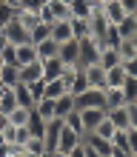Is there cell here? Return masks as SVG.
<instances>
[{
    "label": "cell",
    "mask_w": 137,
    "mask_h": 157,
    "mask_svg": "<svg viewBox=\"0 0 137 157\" xmlns=\"http://www.w3.org/2000/svg\"><path fill=\"white\" fill-rule=\"evenodd\" d=\"M134 23H137V14H134Z\"/></svg>",
    "instance_id": "cell-57"
},
{
    "label": "cell",
    "mask_w": 137,
    "mask_h": 157,
    "mask_svg": "<svg viewBox=\"0 0 137 157\" xmlns=\"http://www.w3.org/2000/svg\"><path fill=\"white\" fill-rule=\"evenodd\" d=\"M123 80H126V69H123V66L106 69V89H120Z\"/></svg>",
    "instance_id": "cell-20"
},
{
    "label": "cell",
    "mask_w": 137,
    "mask_h": 157,
    "mask_svg": "<svg viewBox=\"0 0 137 157\" xmlns=\"http://www.w3.org/2000/svg\"><path fill=\"white\" fill-rule=\"evenodd\" d=\"M9 151H12V146H9V143L3 140V137H0V157H6Z\"/></svg>",
    "instance_id": "cell-48"
},
{
    "label": "cell",
    "mask_w": 137,
    "mask_h": 157,
    "mask_svg": "<svg viewBox=\"0 0 137 157\" xmlns=\"http://www.w3.org/2000/svg\"><path fill=\"white\" fill-rule=\"evenodd\" d=\"M100 12L106 14V20L112 23V26H117L126 17V9L120 6V0H106V3H100Z\"/></svg>",
    "instance_id": "cell-8"
},
{
    "label": "cell",
    "mask_w": 137,
    "mask_h": 157,
    "mask_svg": "<svg viewBox=\"0 0 137 157\" xmlns=\"http://www.w3.org/2000/svg\"><path fill=\"white\" fill-rule=\"evenodd\" d=\"M80 112V120H83V128H86V134L94 128L100 120L106 117V109H77Z\"/></svg>",
    "instance_id": "cell-12"
},
{
    "label": "cell",
    "mask_w": 137,
    "mask_h": 157,
    "mask_svg": "<svg viewBox=\"0 0 137 157\" xmlns=\"http://www.w3.org/2000/svg\"><path fill=\"white\" fill-rule=\"evenodd\" d=\"M40 66H43V80H57L66 69V63L60 57H49V60H40Z\"/></svg>",
    "instance_id": "cell-11"
},
{
    "label": "cell",
    "mask_w": 137,
    "mask_h": 157,
    "mask_svg": "<svg viewBox=\"0 0 137 157\" xmlns=\"http://www.w3.org/2000/svg\"><path fill=\"white\" fill-rule=\"evenodd\" d=\"M14 54H17V66H26V63L37 60V49H34V43H23V46H14Z\"/></svg>",
    "instance_id": "cell-16"
},
{
    "label": "cell",
    "mask_w": 137,
    "mask_h": 157,
    "mask_svg": "<svg viewBox=\"0 0 137 157\" xmlns=\"http://www.w3.org/2000/svg\"><path fill=\"white\" fill-rule=\"evenodd\" d=\"M3 3H6V6H12V9H20L23 0H3Z\"/></svg>",
    "instance_id": "cell-49"
},
{
    "label": "cell",
    "mask_w": 137,
    "mask_h": 157,
    "mask_svg": "<svg viewBox=\"0 0 137 157\" xmlns=\"http://www.w3.org/2000/svg\"><path fill=\"white\" fill-rule=\"evenodd\" d=\"M3 126H6V114L0 112V132H3Z\"/></svg>",
    "instance_id": "cell-52"
},
{
    "label": "cell",
    "mask_w": 137,
    "mask_h": 157,
    "mask_svg": "<svg viewBox=\"0 0 137 157\" xmlns=\"http://www.w3.org/2000/svg\"><path fill=\"white\" fill-rule=\"evenodd\" d=\"M57 46L60 43H54L51 37H46L43 43H37L34 49H37V60H49V57H57Z\"/></svg>",
    "instance_id": "cell-22"
},
{
    "label": "cell",
    "mask_w": 137,
    "mask_h": 157,
    "mask_svg": "<svg viewBox=\"0 0 137 157\" xmlns=\"http://www.w3.org/2000/svg\"><path fill=\"white\" fill-rule=\"evenodd\" d=\"M34 112H37L43 120H51L54 117V100L51 97H40L37 103H34Z\"/></svg>",
    "instance_id": "cell-27"
},
{
    "label": "cell",
    "mask_w": 137,
    "mask_h": 157,
    "mask_svg": "<svg viewBox=\"0 0 137 157\" xmlns=\"http://www.w3.org/2000/svg\"><path fill=\"white\" fill-rule=\"evenodd\" d=\"M131 43H134V49H137V34H134V37H131Z\"/></svg>",
    "instance_id": "cell-54"
},
{
    "label": "cell",
    "mask_w": 137,
    "mask_h": 157,
    "mask_svg": "<svg viewBox=\"0 0 137 157\" xmlns=\"http://www.w3.org/2000/svg\"><path fill=\"white\" fill-rule=\"evenodd\" d=\"M6 43H9V40L3 37V29H0V52H3V49H6Z\"/></svg>",
    "instance_id": "cell-50"
},
{
    "label": "cell",
    "mask_w": 137,
    "mask_h": 157,
    "mask_svg": "<svg viewBox=\"0 0 137 157\" xmlns=\"http://www.w3.org/2000/svg\"><path fill=\"white\" fill-rule=\"evenodd\" d=\"M69 9H71V17H86L91 14V9H94V3H89V0H71L69 3Z\"/></svg>",
    "instance_id": "cell-25"
},
{
    "label": "cell",
    "mask_w": 137,
    "mask_h": 157,
    "mask_svg": "<svg viewBox=\"0 0 137 157\" xmlns=\"http://www.w3.org/2000/svg\"><path fill=\"white\" fill-rule=\"evenodd\" d=\"M123 97H126V103H134L137 100V77H129L126 75V80H123Z\"/></svg>",
    "instance_id": "cell-30"
},
{
    "label": "cell",
    "mask_w": 137,
    "mask_h": 157,
    "mask_svg": "<svg viewBox=\"0 0 137 157\" xmlns=\"http://www.w3.org/2000/svg\"><path fill=\"white\" fill-rule=\"evenodd\" d=\"M69 157H86V146L80 143V146H74V149L69 151Z\"/></svg>",
    "instance_id": "cell-46"
},
{
    "label": "cell",
    "mask_w": 137,
    "mask_h": 157,
    "mask_svg": "<svg viewBox=\"0 0 137 157\" xmlns=\"http://www.w3.org/2000/svg\"><path fill=\"white\" fill-rule=\"evenodd\" d=\"M14 106H17L14 89H6V91H3V97H0V112H3V114H9V112H12Z\"/></svg>",
    "instance_id": "cell-35"
},
{
    "label": "cell",
    "mask_w": 137,
    "mask_h": 157,
    "mask_svg": "<svg viewBox=\"0 0 137 157\" xmlns=\"http://www.w3.org/2000/svg\"><path fill=\"white\" fill-rule=\"evenodd\" d=\"M126 140H129L131 154H137V128H134V126H129V128H126Z\"/></svg>",
    "instance_id": "cell-42"
},
{
    "label": "cell",
    "mask_w": 137,
    "mask_h": 157,
    "mask_svg": "<svg viewBox=\"0 0 137 157\" xmlns=\"http://www.w3.org/2000/svg\"><path fill=\"white\" fill-rule=\"evenodd\" d=\"M14 134H17V126H12L6 120V126H3V132H0V137H3L6 143H14Z\"/></svg>",
    "instance_id": "cell-41"
},
{
    "label": "cell",
    "mask_w": 137,
    "mask_h": 157,
    "mask_svg": "<svg viewBox=\"0 0 137 157\" xmlns=\"http://www.w3.org/2000/svg\"><path fill=\"white\" fill-rule=\"evenodd\" d=\"M117 54H120V60H123V63H126V60H131V57H137V49H134L131 37L120 40V46H117Z\"/></svg>",
    "instance_id": "cell-33"
},
{
    "label": "cell",
    "mask_w": 137,
    "mask_h": 157,
    "mask_svg": "<svg viewBox=\"0 0 137 157\" xmlns=\"http://www.w3.org/2000/svg\"><path fill=\"white\" fill-rule=\"evenodd\" d=\"M0 69H3V60H0Z\"/></svg>",
    "instance_id": "cell-56"
},
{
    "label": "cell",
    "mask_w": 137,
    "mask_h": 157,
    "mask_svg": "<svg viewBox=\"0 0 137 157\" xmlns=\"http://www.w3.org/2000/svg\"><path fill=\"white\" fill-rule=\"evenodd\" d=\"M14 20L20 23V26H26V29H34L37 23H43L40 20V9H17V12H14Z\"/></svg>",
    "instance_id": "cell-13"
},
{
    "label": "cell",
    "mask_w": 137,
    "mask_h": 157,
    "mask_svg": "<svg viewBox=\"0 0 137 157\" xmlns=\"http://www.w3.org/2000/svg\"><path fill=\"white\" fill-rule=\"evenodd\" d=\"M57 57L66 63V66H77V57H80V40L71 37V40H66V43H60V46H57Z\"/></svg>",
    "instance_id": "cell-4"
},
{
    "label": "cell",
    "mask_w": 137,
    "mask_h": 157,
    "mask_svg": "<svg viewBox=\"0 0 137 157\" xmlns=\"http://www.w3.org/2000/svg\"><path fill=\"white\" fill-rule=\"evenodd\" d=\"M71 34H74V37L80 40V37H89V23L83 20V17H71Z\"/></svg>",
    "instance_id": "cell-34"
},
{
    "label": "cell",
    "mask_w": 137,
    "mask_h": 157,
    "mask_svg": "<svg viewBox=\"0 0 137 157\" xmlns=\"http://www.w3.org/2000/svg\"><path fill=\"white\" fill-rule=\"evenodd\" d=\"M117 32H120V37H134L137 34V23H134V14H126L120 23H117Z\"/></svg>",
    "instance_id": "cell-26"
},
{
    "label": "cell",
    "mask_w": 137,
    "mask_h": 157,
    "mask_svg": "<svg viewBox=\"0 0 137 157\" xmlns=\"http://www.w3.org/2000/svg\"><path fill=\"white\" fill-rule=\"evenodd\" d=\"M83 75L89 80V89H106V69L100 63H89L83 66Z\"/></svg>",
    "instance_id": "cell-6"
},
{
    "label": "cell",
    "mask_w": 137,
    "mask_h": 157,
    "mask_svg": "<svg viewBox=\"0 0 137 157\" xmlns=\"http://www.w3.org/2000/svg\"><path fill=\"white\" fill-rule=\"evenodd\" d=\"M6 89H9V86H3V83H0V97H3V91H6Z\"/></svg>",
    "instance_id": "cell-53"
},
{
    "label": "cell",
    "mask_w": 137,
    "mask_h": 157,
    "mask_svg": "<svg viewBox=\"0 0 137 157\" xmlns=\"http://www.w3.org/2000/svg\"><path fill=\"white\" fill-rule=\"evenodd\" d=\"M134 103H137V100H134Z\"/></svg>",
    "instance_id": "cell-59"
},
{
    "label": "cell",
    "mask_w": 137,
    "mask_h": 157,
    "mask_svg": "<svg viewBox=\"0 0 137 157\" xmlns=\"http://www.w3.org/2000/svg\"><path fill=\"white\" fill-rule=\"evenodd\" d=\"M123 69H126V75H129V77H137V57L126 60V63H123Z\"/></svg>",
    "instance_id": "cell-43"
},
{
    "label": "cell",
    "mask_w": 137,
    "mask_h": 157,
    "mask_svg": "<svg viewBox=\"0 0 137 157\" xmlns=\"http://www.w3.org/2000/svg\"><path fill=\"white\" fill-rule=\"evenodd\" d=\"M49 29H51L49 23H37L34 29H29V40H32L34 46H37V43H43L46 37H49Z\"/></svg>",
    "instance_id": "cell-32"
},
{
    "label": "cell",
    "mask_w": 137,
    "mask_h": 157,
    "mask_svg": "<svg viewBox=\"0 0 137 157\" xmlns=\"http://www.w3.org/2000/svg\"><path fill=\"white\" fill-rule=\"evenodd\" d=\"M0 83L9 89H14L17 83H20V66H9V63H3V69H0Z\"/></svg>",
    "instance_id": "cell-15"
},
{
    "label": "cell",
    "mask_w": 137,
    "mask_h": 157,
    "mask_svg": "<svg viewBox=\"0 0 137 157\" xmlns=\"http://www.w3.org/2000/svg\"><path fill=\"white\" fill-rule=\"evenodd\" d=\"M23 149L32 151V154H46V143H43V137H29Z\"/></svg>",
    "instance_id": "cell-37"
},
{
    "label": "cell",
    "mask_w": 137,
    "mask_h": 157,
    "mask_svg": "<svg viewBox=\"0 0 137 157\" xmlns=\"http://www.w3.org/2000/svg\"><path fill=\"white\" fill-rule=\"evenodd\" d=\"M26 128L32 132V137H43V134H46V120H43V117H40V114L32 109L29 120H26Z\"/></svg>",
    "instance_id": "cell-21"
},
{
    "label": "cell",
    "mask_w": 137,
    "mask_h": 157,
    "mask_svg": "<svg viewBox=\"0 0 137 157\" xmlns=\"http://www.w3.org/2000/svg\"><path fill=\"white\" fill-rule=\"evenodd\" d=\"M97 63L103 69H114V66H123V60H120V54H117V49H100V57Z\"/></svg>",
    "instance_id": "cell-18"
},
{
    "label": "cell",
    "mask_w": 137,
    "mask_h": 157,
    "mask_svg": "<svg viewBox=\"0 0 137 157\" xmlns=\"http://www.w3.org/2000/svg\"><path fill=\"white\" fill-rule=\"evenodd\" d=\"M46 3H49V0H23L20 9H43Z\"/></svg>",
    "instance_id": "cell-44"
},
{
    "label": "cell",
    "mask_w": 137,
    "mask_h": 157,
    "mask_svg": "<svg viewBox=\"0 0 137 157\" xmlns=\"http://www.w3.org/2000/svg\"><path fill=\"white\" fill-rule=\"evenodd\" d=\"M108 157H112V154H108Z\"/></svg>",
    "instance_id": "cell-58"
},
{
    "label": "cell",
    "mask_w": 137,
    "mask_h": 157,
    "mask_svg": "<svg viewBox=\"0 0 137 157\" xmlns=\"http://www.w3.org/2000/svg\"><path fill=\"white\" fill-rule=\"evenodd\" d=\"M49 157H69L66 151H49Z\"/></svg>",
    "instance_id": "cell-51"
},
{
    "label": "cell",
    "mask_w": 137,
    "mask_h": 157,
    "mask_svg": "<svg viewBox=\"0 0 137 157\" xmlns=\"http://www.w3.org/2000/svg\"><path fill=\"white\" fill-rule=\"evenodd\" d=\"M112 157H134L129 149H112Z\"/></svg>",
    "instance_id": "cell-47"
},
{
    "label": "cell",
    "mask_w": 137,
    "mask_h": 157,
    "mask_svg": "<svg viewBox=\"0 0 137 157\" xmlns=\"http://www.w3.org/2000/svg\"><path fill=\"white\" fill-rule=\"evenodd\" d=\"M63 3H71V0H63Z\"/></svg>",
    "instance_id": "cell-55"
},
{
    "label": "cell",
    "mask_w": 137,
    "mask_h": 157,
    "mask_svg": "<svg viewBox=\"0 0 137 157\" xmlns=\"http://www.w3.org/2000/svg\"><path fill=\"white\" fill-rule=\"evenodd\" d=\"M29 137H32V132H29V128H26V126H17V134H14V143H12V146H20V149H23Z\"/></svg>",
    "instance_id": "cell-40"
},
{
    "label": "cell",
    "mask_w": 137,
    "mask_h": 157,
    "mask_svg": "<svg viewBox=\"0 0 137 157\" xmlns=\"http://www.w3.org/2000/svg\"><path fill=\"white\" fill-rule=\"evenodd\" d=\"M34 80H43L40 60H32V63H26V66H20V83H34Z\"/></svg>",
    "instance_id": "cell-14"
},
{
    "label": "cell",
    "mask_w": 137,
    "mask_h": 157,
    "mask_svg": "<svg viewBox=\"0 0 137 157\" xmlns=\"http://www.w3.org/2000/svg\"><path fill=\"white\" fill-rule=\"evenodd\" d=\"M106 117L112 120L114 128H129V106H114V109H106Z\"/></svg>",
    "instance_id": "cell-10"
},
{
    "label": "cell",
    "mask_w": 137,
    "mask_h": 157,
    "mask_svg": "<svg viewBox=\"0 0 137 157\" xmlns=\"http://www.w3.org/2000/svg\"><path fill=\"white\" fill-rule=\"evenodd\" d=\"M60 94H66V86H63V80H43V97L57 100Z\"/></svg>",
    "instance_id": "cell-23"
},
{
    "label": "cell",
    "mask_w": 137,
    "mask_h": 157,
    "mask_svg": "<svg viewBox=\"0 0 137 157\" xmlns=\"http://www.w3.org/2000/svg\"><path fill=\"white\" fill-rule=\"evenodd\" d=\"M114 106H126L123 89H106V109H114Z\"/></svg>",
    "instance_id": "cell-31"
},
{
    "label": "cell",
    "mask_w": 137,
    "mask_h": 157,
    "mask_svg": "<svg viewBox=\"0 0 137 157\" xmlns=\"http://www.w3.org/2000/svg\"><path fill=\"white\" fill-rule=\"evenodd\" d=\"M86 89H89V80H86V75H83V69H77V75H74V80H71V86H69V94L77 97L80 91H86Z\"/></svg>",
    "instance_id": "cell-29"
},
{
    "label": "cell",
    "mask_w": 137,
    "mask_h": 157,
    "mask_svg": "<svg viewBox=\"0 0 137 157\" xmlns=\"http://www.w3.org/2000/svg\"><path fill=\"white\" fill-rule=\"evenodd\" d=\"M14 12H17V9L6 6L3 0H0V29H3V26H6V23H9V20H12V17H14Z\"/></svg>",
    "instance_id": "cell-39"
},
{
    "label": "cell",
    "mask_w": 137,
    "mask_h": 157,
    "mask_svg": "<svg viewBox=\"0 0 137 157\" xmlns=\"http://www.w3.org/2000/svg\"><path fill=\"white\" fill-rule=\"evenodd\" d=\"M49 37H51L54 43H66V40H71V37H74V34H71V23H69V20H54L51 29H49Z\"/></svg>",
    "instance_id": "cell-9"
},
{
    "label": "cell",
    "mask_w": 137,
    "mask_h": 157,
    "mask_svg": "<svg viewBox=\"0 0 137 157\" xmlns=\"http://www.w3.org/2000/svg\"><path fill=\"white\" fill-rule=\"evenodd\" d=\"M60 128H63V120H60V117L46 120V134H43L46 151H54V146H57V137H60Z\"/></svg>",
    "instance_id": "cell-7"
},
{
    "label": "cell",
    "mask_w": 137,
    "mask_h": 157,
    "mask_svg": "<svg viewBox=\"0 0 137 157\" xmlns=\"http://www.w3.org/2000/svg\"><path fill=\"white\" fill-rule=\"evenodd\" d=\"M63 123H66L71 132H77L80 137H86V128H83V120H80V112L74 109V112H69L66 117H63Z\"/></svg>",
    "instance_id": "cell-28"
},
{
    "label": "cell",
    "mask_w": 137,
    "mask_h": 157,
    "mask_svg": "<svg viewBox=\"0 0 137 157\" xmlns=\"http://www.w3.org/2000/svg\"><path fill=\"white\" fill-rule=\"evenodd\" d=\"M100 40L97 37H80V57H77V66L83 69V66H89V63H97V57H100Z\"/></svg>",
    "instance_id": "cell-2"
},
{
    "label": "cell",
    "mask_w": 137,
    "mask_h": 157,
    "mask_svg": "<svg viewBox=\"0 0 137 157\" xmlns=\"http://www.w3.org/2000/svg\"><path fill=\"white\" fill-rule=\"evenodd\" d=\"M80 143H83V137H80L77 132H71V128L66 126V123H63V128H60V137H57V146H54V151H71V149H74V146H80Z\"/></svg>",
    "instance_id": "cell-5"
},
{
    "label": "cell",
    "mask_w": 137,
    "mask_h": 157,
    "mask_svg": "<svg viewBox=\"0 0 137 157\" xmlns=\"http://www.w3.org/2000/svg\"><path fill=\"white\" fill-rule=\"evenodd\" d=\"M29 114H32V109H26V106H14L12 112L6 114V120L12 126H26V120H29Z\"/></svg>",
    "instance_id": "cell-24"
},
{
    "label": "cell",
    "mask_w": 137,
    "mask_h": 157,
    "mask_svg": "<svg viewBox=\"0 0 137 157\" xmlns=\"http://www.w3.org/2000/svg\"><path fill=\"white\" fill-rule=\"evenodd\" d=\"M0 60L9 63V66H17V54H14V46L12 43H6V49L0 52Z\"/></svg>",
    "instance_id": "cell-38"
},
{
    "label": "cell",
    "mask_w": 137,
    "mask_h": 157,
    "mask_svg": "<svg viewBox=\"0 0 137 157\" xmlns=\"http://www.w3.org/2000/svg\"><path fill=\"white\" fill-rule=\"evenodd\" d=\"M3 37H6L9 43H12V46L32 43V40H29V29H26V26H20V23L14 20V17H12V20H9L6 26H3Z\"/></svg>",
    "instance_id": "cell-3"
},
{
    "label": "cell",
    "mask_w": 137,
    "mask_h": 157,
    "mask_svg": "<svg viewBox=\"0 0 137 157\" xmlns=\"http://www.w3.org/2000/svg\"><path fill=\"white\" fill-rule=\"evenodd\" d=\"M120 6L126 9V14H137V0H120Z\"/></svg>",
    "instance_id": "cell-45"
},
{
    "label": "cell",
    "mask_w": 137,
    "mask_h": 157,
    "mask_svg": "<svg viewBox=\"0 0 137 157\" xmlns=\"http://www.w3.org/2000/svg\"><path fill=\"white\" fill-rule=\"evenodd\" d=\"M69 112H74V97L66 91V94H60L57 100H54V117H60V120H63Z\"/></svg>",
    "instance_id": "cell-17"
},
{
    "label": "cell",
    "mask_w": 137,
    "mask_h": 157,
    "mask_svg": "<svg viewBox=\"0 0 137 157\" xmlns=\"http://www.w3.org/2000/svg\"><path fill=\"white\" fill-rule=\"evenodd\" d=\"M74 109H106V89H86L74 97Z\"/></svg>",
    "instance_id": "cell-1"
},
{
    "label": "cell",
    "mask_w": 137,
    "mask_h": 157,
    "mask_svg": "<svg viewBox=\"0 0 137 157\" xmlns=\"http://www.w3.org/2000/svg\"><path fill=\"white\" fill-rule=\"evenodd\" d=\"M91 132H94V134H100V137H106V140H112L114 126H112V120H108V117H103V120H100V123H97L94 128H91Z\"/></svg>",
    "instance_id": "cell-36"
},
{
    "label": "cell",
    "mask_w": 137,
    "mask_h": 157,
    "mask_svg": "<svg viewBox=\"0 0 137 157\" xmlns=\"http://www.w3.org/2000/svg\"><path fill=\"white\" fill-rule=\"evenodd\" d=\"M14 97H17V106H26V109H34V94L26 83H17L14 86Z\"/></svg>",
    "instance_id": "cell-19"
}]
</instances>
